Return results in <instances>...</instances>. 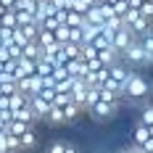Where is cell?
<instances>
[{
	"label": "cell",
	"instance_id": "6da1fadb",
	"mask_svg": "<svg viewBox=\"0 0 153 153\" xmlns=\"http://www.w3.org/2000/svg\"><path fill=\"white\" fill-rule=\"evenodd\" d=\"M79 111H82V106L74 103V100H69V103H56V106L48 111L45 122L58 127V124H66V122H71V119H76V116H79Z\"/></svg>",
	"mask_w": 153,
	"mask_h": 153
},
{
	"label": "cell",
	"instance_id": "7a4b0ae2",
	"mask_svg": "<svg viewBox=\"0 0 153 153\" xmlns=\"http://www.w3.org/2000/svg\"><path fill=\"white\" fill-rule=\"evenodd\" d=\"M148 92H151V82L143 74H137V71H129V79H127V85H124V98H129V100H143Z\"/></svg>",
	"mask_w": 153,
	"mask_h": 153
},
{
	"label": "cell",
	"instance_id": "3957f363",
	"mask_svg": "<svg viewBox=\"0 0 153 153\" xmlns=\"http://www.w3.org/2000/svg\"><path fill=\"white\" fill-rule=\"evenodd\" d=\"M122 61H124V63H132V66H148V63H153V58L148 56L145 45L140 42V37H137V40H135V42L122 53Z\"/></svg>",
	"mask_w": 153,
	"mask_h": 153
},
{
	"label": "cell",
	"instance_id": "277c9868",
	"mask_svg": "<svg viewBox=\"0 0 153 153\" xmlns=\"http://www.w3.org/2000/svg\"><path fill=\"white\" fill-rule=\"evenodd\" d=\"M124 24H127L129 29L135 32L137 37H143V34H145V32L153 27V19H148L143 11H129V13L124 16Z\"/></svg>",
	"mask_w": 153,
	"mask_h": 153
},
{
	"label": "cell",
	"instance_id": "5b68a950",
	"mask_svg": "<svg viewBox=\"0 0 153 153\" xmlns=\"http://www.w3.org/2000/svg\"><path fill=\"white\" fill-rule=\"evenodd\" d=\"M135 40H137V34H135V32H132L129 27H127V24H124L119 32H114V34H111V48H114V50L122 56V53H124V50H127L129 45H132Z\"/></svg>",
	"mask_w": 153,
	"mask_h": 153
},
{
	"label": "cell",
	"instance_id": "8992f818",
	"mask_svg": "<svg viewBox=\"0 0 153 153\" xmlns=\"http://www.w3.org/2000/svg\"><path fill=\"white\" fill-rule=\"evenodd\" d=\"M116 108H119V100L114 98V100H100V103H95V106L87 108V111H90V116H95L98 122H103V119H111V116L116 114Z\"/></svg>",
	"mask_w": 153,
	"mask_h": 153
},
{
	"label": "cell",
	"instance_id": "52a82bcc",
	"mask_svg": "<svg viewBox=\"0 0 153 153\" xmlns=\"http://www.w3.org/2000/svg\"><path fill=\"white\" fill-rule=\"evenodd\" d=\"M29 103H32V111H34V116H37V119H45L48 111L53 108V103H50V100H45V98H40V95L29 98Z\"/></svg>",
	"mask_w": 153,
	"mask_h": 153
},
{
	"label": "cell",
	"instance_id": "ba28073f",
	"mask_svg": "<svg viewBox=\"0 0 153 153\" xmlns=\"http://www.w3.org/2000/svg\"><path fill=\"white\" fill-rule=\"evenodd\" d=\"M21 58H29V61H40V58H42V45H40L37 40L27 42V45H24V56H21Z\"/></svg>",
	"mask_w": 153,
	"mask_h": 153
},
{
	"label": "cell",
	"instance_id": "9c48e42d",
	"mask_svg": "<svg viewBox=\"0 0 153 153\" xmlns=\"http://www.w3.org/2000/svg\"><path fill=\"white\" fill-rule=\"evenodd\" d=\"M37 143H40V140H37V129L29 127V129L21 135V151H34V148H37Z\"/></svg>",
	"mask_w": 153,
	"mask_h": 153
},
{
	"label": "cell",
	"instance_id": "30bf717a",
	"mask_svg": "<svg viewBox=\"0 0 153 153\" xmlns=\"http://www.w3.org/2000/svg\"><path fill=\"white\" fill-rule=\"evenodd\" d=\"M37 42L42 45V50H45V48H53V45H61L53 29H40V34H37Z\"/></svg>",
	"mask_w": 153,
	"mask_h": 153
},
{
	"label": "cell",
	"instance_id": "8fae6325",
	"mask_svg": "<svg viewBox=\"0 0 153 153\" xmlns=\"http://www.w3.org/2000/svg\"><path fill=\"white\" fill-rule=\"evenodd\" d=\"M29 127H32L29 122H21V119H11V122H8V135H16V137H21V135H24Z\"/></svg>",
	"mask_w": 153,
	"mask_h": 153
},
{
	"label": "cell",
	"instance_id": "7c38bea8",
	"mask_svg": "<svg viewBox=\"0 0 153 153\" xmlns=\"http://www.w3.org/2000/svg\"><path fill=\"white\" fill-rule=\"evenodd\" d=\"M0 27H5V29H16V27H19V21H16V11H5V13L0 16Z\"/></svg>",
	"mask_w": 153,
	"mask_h": 153
},
{
	"label": "cell",
	"instance_id": "4fadbf2b",
	"mask_svg": "<svg viewBox=\"0 0 153 153\" xmlns=\"http://www.w3.org/2000/svg\"><path fill=\"white\" fill-rule=\"evenodd\" d=\"M69 34H71L69 24H61V27L56 29V37H58V42H61V45H66V42H69Z\"/></svg>",
	"mask_w": 153,
	"mask_h": 153
},
{
	"label": "cell",
	"instance_id": "5bb4252c",
	"mask_svg": "<svg viewBox=\"0 0 153 153\" xmlns=\"http://www.w3.org/2000/svg\"><path fill=\"white\" fill-rule=\"evenodd\" d=\"M95 3H98V0H74V8L79 11V13H85V16H87V11H90Z\"/></svg>",
	"mask_w": 153,
	"mask_h": 153
},
{
	"label": "cell",
	"instance_id": "9a60e30c",
	"mask_svg": "<svg viewBox=\"0 0 153 153\" xmlns=\"http://www.w3.org/2000/svg\"><path fill=\"white\" fill-rule=\"evenodd\" d=\"M140 124H148V127H153V103L143 108V114H140Z\"/></svg>",
	"mask_w": 153,
	"mask_h": 153
},
{
	"label": "cell",
	"instance_id": "2e32d148",
	"mask_svg": "<svg viewBox=\"0 0 153 153\" xmlns=\"http://www.w3.org/2000/svg\"><path fill=\"white\" fill-rule=\"evenodd\" d=\"M63 148H66V140H53L45 148V153H63Z\"/></svg>",
	"mask_w": 153,
	"mask_h": 153
},
{
	"label": "cell",
	"instance_id": "e0dca14e",
	"mask_svg": "<svg viewBox=\"0 0 153 153\" xmlns=\"http://www.w3.org/2000/svg\"><path fill=\"white\" fill-rule=\"evenodd\" d=\"M63 153H79V148H76L74 143H66V148H63Z\"/></svg>",
	"mask_w": 153,
	"mask_h": 153
},
{
	"label": "cell",
	"instance_id": "ac0fdd59",
	"mask_svg": "<svg viewBox=\"0 0 153 153\" xmlns=\"http://www.w3.org/2000/svg\"><path fill=\"white\" fill-rule=\"evenodd\" d=\"M143 151H148V153H153V140H148L145 145H143Z\"/></svg>",
	"mask_w": 153,
	"mask_h": 153
},
{
	"label": "cell",
	"instance_id": "d6986e66",
	"mask_svg": "<svg viewBox=\"0 0 153 153\" xmlns=\"http://www.w3.org/2000/svg\"><path fill=\"white\" fill-rule=\"evenodd\" d=\"M0 98H5V95H3V87H0Z\"/></svg>",
	"mask_w": 153,
	"mask_h": 153
}]
</instances>
